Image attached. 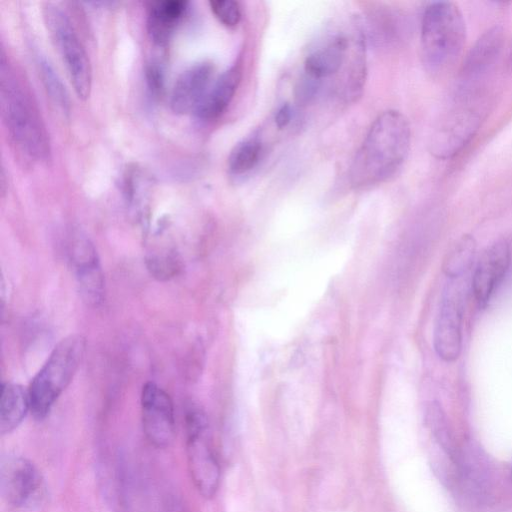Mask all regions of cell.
<instances>
[{
    "label": "cell",
    "mask_w": 512,
    "mask_h": 512,
    "mask_svg": "<svg viewBox=\"0 0 512 512\" xmlns=\"http://www.w3.org/2000/svg\"><path fill=\"white\" fill-rule=\"evenodd\" d=\"M143 431L151 444L165 448L175 438V415L170 396L157 384L147 382L141 392Z\"/></svg>",
    "instance_id": "9c48e42d"
},
{
    "label": "cell",
    "mask_w": 512,
    "mask_h": 512,
    "mask_svg": "<svg viewBox=\"0 0 512 512\" xmlns=\"http://www.w3.org/2000/svg\"><path fill=\"white\" fill-rule=\"evenodd\" d=\"M215 17L226 27L233 28L241 20L239 3L233 0H214L209 2Z\"/></svg>",
    "instance_id": "603a6c76"
},
{
    "label": "cell",
    "mask_w": 512,
    "mask_h": 512,
    "mask_svg": "<svg viewBox=\"0 0 512 512\" xmlns=\"http://www.w3.org/2000/svg\"><path fill=\"white\" fill-rule=\"evenodd\" d=\"M0 489L9 504L21 509L39 506L45 494L40 471L30 460L21 456H8L2 460Z\"/></svg>",
    "instance_id": "52a82bcc"
},
{
    "label": "cell",
    "mask_w": 512,
    "mask_h": 512,
    "mask_svg": "<svg viewBox=\"0 0 512 512\" xmlns=\"http://www.w3.org/2000/svg\"><path fill=\"white\" fill-rule=\"evenodd\" d=\"M146 82L148 89L154 97L159 96L164 85V70L161 62L150 60L146 65Z\"/></svg>",
    "instance_id": "cb8c5ba5"
},
{
    "label": "cell",
    "mask_w": 512,
    "mask_h": 512,
    "mask_svg": "<svg viewBox=\"0 0 512 512\" xmlns=\"http://www.w3.org/2000/svg\"><path fill=\"white\" fill-rule=\"evenodd\" d=\"M425 423L439 448L458 464L459 455L445 413L437 402L430 403L425 412Z\"/></svg>",
    "instance_id": "d6986e66"
},
{
    "label": "cell",
    "mask_w": 512,
    "mask_h": 512,
    "mask_svg": "<svg viewBox=\"0 0 512 512\" xmlns=\"http://www.w3.org/2000/svg\"><path fill=\"white\" fill-rule=\"evenodd\" d=\"M503 44L501 27L494 26L486 31L468 53L462 68L464 77L477 76L484 72L496 59Z\"/></svg>",
    "instance_id": "e0dca14e"
},
{
    "label": "cell",
    "mask_w": 512,
    "mask_h": 512,
    "mask_svg": "<svg viewBox=\"0 0 512 512\" xmlns=\"http://www.w3.org/2000/svg\"><path fill=\"white\" fill-rule=\"evenodd\" d=\"M0 105L3 121L17 147L29 158L47 161L50 143L45 125L29 91L1 57Z\"/></svg>",
    "instance_id": "7a4b0ae2"
},
{
    "label": "cell",
    "mask_w": 512,
    "mask_h": 512,
    "mask_svg": "<svg viewBox=\"0 0 512 512\" xmlns=\"http://www.w3.org/2000/svg\"><path fill=\"white\" fill-rule=\"evenodd\" d=\"M42 14L76 95L82 100L88 99L92 88V67L72 22L68 15L53 3H45Z\"/></svg>",
    "instance_id": "5b68a950"
},
{
    "label": "cell",
    "mask_w": 512,
    "mask_h": 512,
    "mask_svg": "<svg viewBox=\"0 0 512 512\" xmlns=\"http://www.w3.org/2000/svg\"><path fill=\"white\" fill-rule=\"evenodd\" d=\"M214 67L208 61L195 63L177 78L171 93L170 105L173 112L187 114L196 111L210 88Z\"/></svg>",
    "instance_id": "8fae6325"
},
{
    "label": "cell",
    "mask_w": 512,
    "mask_h": 512,
    "mask_svg": "<svg viewBox=\"0 0 512 512\" xmlns=\"http://www.w3.org/2000/svg\"><path fill=\"white\" fill-rule=\"evenodd\" d=\"M510 58H511V61H512V50H511Z\"/></svg>",
    "instance_id": "484cf974"
},
{
    "label": "cell",
    "mask_w": 512,
    "mask_h": 512,
    "mask_svg": "<svg viewBox=\"0 0 512 512\" xmlns=\"http://www.w3.org/2000/svg\"><path fill=\"white\" fill-rule=\"evenodd\" d=\"M421 55L430 70L449 65L461 52L466 40V25L460 9L452 2L427 6L421 22Z\"/></svg>",
    "instance_id": "277c9868"
},
{
    "label": "cell",
    "mask_w": 512,
    "mask_h": 512,
    "mask_svg": "<svg viewBox=\"0 0 512 512\" xmlns=\"http://www.w3.org/2000/svg\"><path fill=\"white\" fill-rule=\"evenodd\" d=\"M510 264V250L505 242L486 248L473 273L471 287L479 306L484 307L491 298Z\"/></svg>",
    "instance_id": "7c38bea8"
},
{
    "label": "cell",
    "mask_w": 512,
    "mask_h": 512,
    "mask_svg": "<svg viewBox=\"0 0 512 512\" xmlns=\"http://www.w3.org/2000/svg\"><path fill=\"white\" fill-rule=\"evenodd\" d=\"M476 254V242L470 235H463L447 252L442 270L450 279L461 278L471 267Z\"/></svg>",
    "instance_id": "ac0fdd59"
},
{
    "label": "cell",
    "mask_w": 512,
    "mask_h": 512,
    "mask_svg": "<svg viewBox=\"0 0 512 512\" xmlns=\"http://www.w3.org/2000/svg\"><path fill=\"white\" fill-rule=\"evenodd\" d=\"M37 67L41 81L49 98L63 113H69V95L52 65L49 63V61H47L46 58L40 55L37 57Z\"/></svg>",
    "instance_id": "44dd1931"
},
{
    "label": "cell",
    "mask_w": 512,
    "mask_h": 512,
    "mask_svg": "<svg viewBox=\"0 0 512 512\" xmlns=\"http://www.w3.org/2000/svg\"><path fill=\"white\" fill-rule=\"evenodd\" d=\"M411 143L408 119L399 111L381 113L370 126L350 166L354 188H368L391 178L405 162Z\"/></svg>",
    "instance_id": "6da1fadb"
},
{
    "label": "cell",
    "mask_w": 512,
    "mask_h": 512,
    "mask_svg": "<svg viewBox=\"0 0 512 512\" xmlns=\"http://www.w3.org/2000/svg\"><path fill=\"white\" fill-rule=\"evenodd\" d=\"M459 279H450L444 290L436 318L433 345L437 355L446 362L455 361L462 347V316L464 293Z\"/></svg>",
    "instance_id": "ba28073f"
},
{
    "label": "cell",
    "mask_w": 512,
    "mask_h": 512,
    "mask_svg": "<svg viewBox=\"0 0 512 512\" xmlns=\"http://www.w3.org/2000/svg\"><path fill=\"white\" fill-rule=\"evenodd\" d=\"M241 79V68L234 65L222 73L210 86L195 114L202 120H213L223 114Z\"/></svg>",
    "instance_id": "9a60e30c"
},
{
    "label": "cell",
    "mask_w": 512,
    "mask_h": 512,
    "mask_svg": "<svg viewBox=\"0 0 512 512\" xmlns=\"http://www.w3.org/2000/svg\"><path fill=\"white\" fill-rule=\"evenodd\" d=\"M146 266L150 274L161 281L176 276L182 267L179 257L173 251L148 256Z\"/></svg>",
    "instance_id": "7402d4cb"
},
{
    "label": "cell",
    "mask_w": 512,
    "mask_h": 512,
    "mask_svg": "<svg viewBox=\"0 0 512 512\" xmlns=\"http://www.w3.org/2000/svg\"><path fill=\"white\" fill-rule=\"evenodd\" d=\"M292 108L289 103H284L275 115V124L279 129L285 128L291 121Z\"/></svg>",
    "instance_id": "d4e9b609"
},
{
    "label": "cell",
    "mask_w": 512,
    "mask_h": 512,
    "mask_svg": "<svg viewBox=\"0 0 512 512\" xmlns=\"http://www.w3.org/2000/svg\"><path fill=\"white\" fill-rule=\"evenodd\" d=\"M479 125V116L469 109L451 113L435 133L431 151L437 157L448 158L457 153L473 136Z\"/></svg>",
    "instance_id": "4fadbf2b"
},
{
    "label": "cell",
    "mask_w": 512,
    "mask_h": 512,
    "mask_svg": "<svg viewBox=\"0 0 512 512\" xmlns=\"http://www.w3.org/2000/svg\"><path fill=\"white\" fill-rule=\"evenodd\" d=\"M86 349V339L73 334L62 339L29 386L30 411L37 420L44 419L76 374Z\"/></svg>",
    "instance_id": "3957f363"
},
{
    "label": "cell",
    "mask_w": 512,
    "mask_h": 512,
    "mask_svg": "<svg viewBox=\"0 0 512 512\" xmlns=\"http://www.w3.org/2000/svg\"><path fill=\"white\" fill-rule=\"evenodd\" d=\"M263 150L261 140L254 136L237 143L228 157V169L234 175L251 171L259 162Z\"/></svg>",
    "instance_id": "ffe728a7"
},
{
    "label": "cell",
    "mask_w": 512,
    "mask_h": 512,
    "mask_svg": "<svg viewBox=\"0 0 512 512\" xmlns=\"http://www.w3.org/2000/svg\"><path fill=\"white\" fill-rule=\"evenodd\" d=\"M187 2L165 0L150 3L147 12V31L157 46H165L187 10Z\"/></svg>",
    "instance_id": "5bb4252c"
},
{
    "label": "cell",
    "mask_w": 512,
    "mask_h": 512,
    "mask_svg": "<svg viewBox=\"0 0 512 512\" xmlns=\"http://www.w3.org/2000/svg\"><path fill=\"white\" fill-rule=\"evenodd\" d=\"M186 455L188 469L195 488L205 498L217 492L220 467L210 441L206 415L197 407H191L185 418Z\"/></svg>",
    "instance_id": "8992f818"
},
{
    "label": "cell",
    "mask_w": 512,
    "mask_h": 512,
    "mask_svg": "<svg viewBox=\"0 0 512 512\" xmlns=\"http://www.w3.org/2000/svg\"><path fill=\"white\" fill-rule=\"evenodd\" d=\"M28 411H30L28 390L16 383H3L0 396L1 434H8L17 428Z\"/></svg>",
    "instance_id": "2e32d148"
},
{
    "label": "cell",
    "mask_w": 512,
    "mask_h": 512,
    "mask_svg": "<svg viewBox=\"0 0 512 512\" xmlns=\"http://www.w3.org/2000/svg\"><path fill=\"white\" fill-rule=\"evenodd\" d=\"M68 254L84 300L94 306L101 304L104 275L93 243L82 233L74 232L68 242Z\"/></svg>",
    "instance_id": "30bf717a"
}]
</instances>
